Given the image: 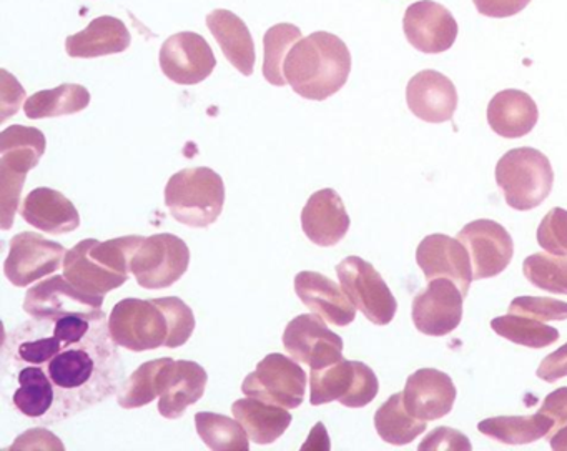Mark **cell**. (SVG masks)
Here are the masks:
<instances>
[{"instance_id":"cell-34","label":"cell","mask_w":567,"mask_h":451,"mask_svg":"<svg viewBox=\"0 0 567 451\" xmlns=\"http://www.w3.org/2000/svg\"><path fill=\"white\" fill-rule=\"evenodd\" d=\"M172 358H158L141 365L124 383L118 387L117 403L125 410L151 404L164 391L165 371Z\"/></svg>"},{"instance_id":"cell-36","label":"cell","mask_w":567,"mask_h":451,"mask_svg":"<svg viewBox=\"0 0 567 451\" xmlns=\"http://www.w3.org/2000/svg\"><path fill=\"white\" fill-rule=\"evenodd\" d=\"M491 328L499 337L534 350L549 347L559 340V331L556 328L526 315L509 314L494 318L491 321Z\"/></svg>"},{"instance_id":"cell-5","label":"cell","mask_w":567,"mask_h":451,"mask_svg":"<svg viewBox=\"0 0 567 451\" xmlns=\"http://www.w3.org/2000/svg\"><path fill=\"white\" fill-rule=\"evenodd\" d=\"M380 381L368 365L343 358L330 367L311 370L310 403L340 401L347 408H363L377 398Z\"/></svg>"},{"instance_id":"cell-3","label":"cell","mask_w":567,"mask_h":451,"mask_svg":"<svg viewBox=\"0 0 567 451\" xmlns=\"http://www.w3.org/2000/svg\"><path fill=\"white\" fill-rule=\"evenodd\" d=\"M165 205L187 227H210L224 212V178L208 167L184 168L168 181Z\"/></svg>"},{"instance_id":"cell-22","label":"cell","mask_w":567,"mask_h":451,"mask_svg":"<svg viewBox=\"0 0 567 451\" xmlns=\"http://www.w3.org/2000/svg\"><path fill=\"white\" fill-rule=\"evenodd\" d=\"M208 375L204 367L190 360L172 358L164 378V391L158 400V413L167 420L184 417L188 407L204 397Z\"/></svg>"},{"instance_id":"cell-25","label":"cell","mask_w":567,"mask_h":451,"mask_svg":"<svg viewBox=\"0 0 567 451\" xmlns=\"http://www.w3.org/2000/svg\"><path fill=\"white\" fill-rule=\"evenodd\" d=\"M131 32L121 19L102 16L87 29L65 39V51L72 59H95L122 54L131 48Z\"/></svg>"},{"instance_id":"cell-29","label":"cell","mask_w":567,"mask_h":451,"mask_svg":"<svg viewBox=\"0 0 567 451\" xmlns=\"http://www.w3.org/2000/svg\"><path fill=\"white\" fill-rule=\"evenodd\" d=\"M231 413L247 430L250 440L257 444L274 443L288 430L293 420L287 408L254 397L235 401L231 404Z\"/></svg>"},{"instance_id":"cell-27","label":"cell","mask_w":567,"mask_h":451,"mask_svg":"<svg viewBox=\"0 0 567 451\" xmlns=\"http://www.w3.org/2000/svg\"><path fill=\"white\" fill-rule=\"evenodd\" d=\"M92 238L79 242L64 258V277L79 290L105 297L109 291L122 287L127 275L115 274L101 264L91 252Z\"/></svg>"},{"instance_id":"cell-4","label":"cell","mask_w":567,"mask_h":451,"mask_svg":"<svg viewBox=\"0 0 567 451\" xmlns=\"http://www.w3.org/2000/svg\"><path fill=\"white\" fill-rule=\"evenodd\" d=\"M496 182L511 208L519 212L533 211L553 191V165L536 148H513L497 162Z\"/></svg>"},{"instance_id":"cell-6","label":"cell","mask_w":567,"mask_h":451,"mask_svg":"<svg viewBox=\"0 0 567 451\" xmlns=\"http://www.w3.org/2000/svg\"><path fill=\"white\" fill-rule=\"evenodd\" d=\"M109 330L118 347L131 351H147L165 347L171 325L155 298H125L112 310Z\"/></svg>"},{"instance_id":"cell-45","label":"cell","mask_w":567,"mask_h":451,"mask_svg":"<svg viewBox=\"0 0 567 451\" xmlns=\"http://www.w3.org/2000/svg\"><path fill=\"white\" fill-rule=\"evenodd\" d=\"M539 411L553 420L554 427L549 434L559 428L567 427V387L557 388L553 393L547 394Z\"/></svg>"},{"instance_id":"cell-15","label":"cell","mask_w":567,"mask_h":451,"mask_svg":"<svg viewBox=\"0 0 567 451\" xmlns=\"http://www.w3.org/2000/svg\"><path fill=\"white\" fill-rule=\"evenodd\" d=\"M463 291L447 278H434L423 294L414 297L413 321L420 334L444 337L463 320Z\"/></svg>"},{"instance_id":"cell-18","label":"cell","mask_w":567,"mask_h":451,"mask_svg":"<svg viewBox=\"0 0 567 451\" xmlns=\"http://www.w3.org/2000/svg\"><path fill=\"white\" fill-rule=\"evenodd\" d=\"M456 387L450 375L434 368H421L406 380L403 398L408 411L423 421L440 420L453 410Z\"/></svg>"},{"instance_id":"cell-38","label":"cell","mask_w":567,"mask_h":451,"mask_svg":"<svg viewBox=\"0 0 567 451\" xmlns=\"http://www.w3.org/2000/svg\"><path fill=\"white\" fill-rule=\"evenodd\" d=\"M523 271L534 287L549 294L567 295V257L534 254L524 260Z\"/></svg>"},{"instance_id":"cell-33","label":"cell","mask_w":567,"mask_h":451,"mask_svg":"<svg viewBox=\"0 0 567 451\" xmlns=\"http://www.w3.org/2000/svg\"><path fill=\"white\" fill-rule=\"evenodd\" d=\"M553 427V420L547 414L537 411L529 417L487 418V420L480 421L477 430L504 444H526L547 437Z\"/></svg>"},{"instance_id":"cell-30","label":"cell","mask_w":567,"mask_h":451,"mask_svg":"<svg viewBox=\"0 0 567 451\" xmlns=\"http://www.w3.org/2000/svg\"><path fill=\"white\" fill-rule=\"evenodd\" d=\"M45 135L39 129L12 125L0 134V171L28 175L45 154Z\"/></svg>"},{"instance_id":"cell-40","label":"cell","mask_w":567,"mask_h":451,"mask_svg":"<svg viewBox=\"0 0 567 451\" xmlns=\"http://www.w3.org/2000/svg\"><path fill=\"white\" fill-rule=\"evenodd\" d=\"M537 244L554 255H567V211L556 207L547 212L537 228Z\"/></svg>"},{"instance_id":"cell-24","label":"cell","mask_w":567,"mask_h":451,"mask_svg":"<svg viewBox=\"0 0 567 451\" xmlns=\"http://www.w3.org/2000/svg\"><path fill=\"white\" fill-rule=\"evenodd\" d=\"M539 121V109L529 94L507 89L491 99L487 124L504 139H520L533 132Z\"/></svg>"},{"instance_id":"cell-1","label":"cell","mask_w":567,"mask_h":451,"mask_svg":"<svg viewBox=\"0 0 567 451\" xmlns=\"http://www.w3.org/2000/svg\"><path fill=\"white\" fill-rule=\"evenodd\" d=\"M118 345L109 330L107 315L95 320L82 340L64 338V347L42 365L55 388V404L48 423L69 420L117 391L124 377Z\"/></svg>"},{"instance_id":"cell-14","label":"cell","mask_w":567,"mask_h":451,"mask_svg":"<svg viewBox=\"0 0 567 451\" xmlns=\"http://www.w3.org/2000/svg\"><path fill=\"white\" fill-rule=\"evenodd\" d=\"M403 31L408 42L421 54H443L453 48L460 28L444 6L420 0L404 12Z\"/></svg>"},{"instance_id":"cell-17","label":"cell","mask_w":567,"mask_h":451,"mask_svg":"<svg viewBox=\"0 0 567 451\" xmlns=\"http://www.w3.org/2000/svg\"><path fill=\"white\" fill-rule=\"evenodd\" d=\"M416 262L427 281L447 278L454 281L466 297L474 280L470 254L457 238L443 234L427 235L417 245Z\"/></svg>"},{"instance_id":"cell-11","label":"cell","mask_w":567,"mask_h":451,"mask_svg":"<svg viewBox=\"0 0 567 451\" xmlns=\"http://www.w3.org/2000/svg\"><path fill=\"white\" fill-rule=\"evenodd\" d=\"M68 254L58 242L48 240L35 232H22L11 238L4 274L14 287H28L61 268Z\"/></svg>"},{"instance_id":"cell-16","label":"cell","mask_w":567,"mask_h":451,"mask_svg":"<svg viewBox=\"0 0 567 451\" xmlns=\"http://www.w3.org/2000/svg\"><path fill=\"white\" fill-rule=\"evenodd\" d=\"M102 305H104V297L84 294L68 278L54 275L28 290L24 311L32 318L58 320L71 314H95L102 310Z\"/></svg>"},{"instance_id":"cell-19","label":"cell","mask_w":567,"mask_h":451,"mask_svg":"<svg viewBox=\"0 0 567 451\" xmlns=\"http://www.w3.org/2000/svg\"><path fill=\"white\" fill-rule=\"evenodd\" d=\"M406 102L420 121L444 124L456 112L457 91L453 81L441 72L423 71L408 82Z\"/></svg>"},{"instance_id":"cell-12","label":"cell","mask_w":567,"mask_h":451,"mask_svg":"<svg viewBox=\"0 0 567 451\" xmlns=\"http://www.w3.org/2000/svg\"><path fill=\"white\" fill-rule=\"evenodd\" d=\"M165 78L178 85H197L207 81L217 68L210 44L195 32L171 35L158 54Z\"/></svg>"},{"instance_id":"cell-8","label":"cell","mask_w":567,"mask_h":451,"mask_svg":"<svg viewBox=\"0 0 567 451\" xmlns=\"http://www.w3.org/2000/svg\"><path fill=\"white\" fill-rule=\"evenodd\" d=\"M341 288L351 304L371 321V324H391L398 310V301L390 287L370 262L360 257H347L337 267Z\"/></svg>"},{"instance_id":"cell-46","label":"cell","mask_w":567,"mask_h":451,"mask_svg":"<svg viewBox=\"0 0 567 451\" xmlns=\"http://www.w3.org/2000/svg\"><path fill=\"white\" fill-rule=\"evenodd\" d=\"M536 373L540 380L547 381V383H554V381L567 377V344L547 355Z\"/></svg>"},{"instance_id":"cell-41","label":"cell","mask_w":567,"mask_h":451,"mask_svg":"<svg viewBox=\"0 0 567 451\" xmlns=\"http://www.w3.org/2000/svg\"><path fill=\"white\" fill-rule=\"evenodd\" d=\"M509 314L526 315L540 321H564L567 320V304L549 297H517L511 301Z\"/></svg>"},{"instance_id":"cell-42","label":"cell","mask_w":567,"mask_h":451,"mask_svg":"<svg viewBox=\"0 0 567 451\" xmlns=\"http://www.w3.org/2000/svg\"><path fill=\"white\" fill-rule=\"evenodd\" d=\"M471 448L473 447H471L466 434L461 433V431L453 430V428L441 427L431 431V433L424 438L423 443L417 447V450L470 451Z\"/></svg>"},{"instance_id":"cell-7","label":"cell","mask_w":567,"mask_h":451,"mask_svg":"<svg viewBox=\"0 0 567 451\" xmlns=\"http://www.w3.org/2000/svg\"><path fill=\"white\" fill-rule=\"evenodd\" d=\"M190 265V250L177 235L144 237L131 260V274L147 290H162L177 284Z\"/></svg>"},{"instance_id":"cell-47","label":"cell","mask_w":567,"mask_h":451,"mask_svg":"<svg viewBox=\"0 0 567 451\" xmlns=\"http://www.w3.org/2000/svg\"><path fill=\"white\" fill-rule=\"evenodd\" d=\"M547 438H549V444L553 450H567V427L559 428V430L554 431V433L549 434Z\"/></svg>"},{"instance_id":"cell-21","label":"cell","mask_w":567,"mask_h":451,"mask_svg":"<svg viewBox=\"0 0 567 451\" xmlns=\"http://www.w3.org/2000/svg\"><path fill=\"white\" fill-rule=\"evenodd\" d=\"M295 291L313 314L328 324L347 327L357 318L358 308L351 304L340 285L318 271H300L295 277Z\"/></svg>"},{"instance_id":"cell-39","label":"cell","mask_w":567,"mask_h":451,"mask_svg":"<svg viewBox=\"0 0 567 451\" xmlns=\"http://www.w3.org/2000/svg\"><path fill=\"white\" fill-rule=\"evenodd\" d=\"M155 301L161 305L171 325L165 347L178 348L187 344L195 330V315L192 308L178 297L155 298Z\"/></svg>"},{"instance_id":"cell-26","label":"cell","mask_w":567,"mask_h":451,"mask_svg":"<svg viewBox=\"0 0 567 451\" xmlns=\"http://www.w3.org/2000/svg\"><path fill=\"white\" fill-rule=\"evenodd\" d=\"M208 31L220 45L227 61L245 78H250L255 71L254 38L248 31L247 24L227 9H217L207 16Z\"/></svg>"},{"instance_id":"cell-43","label":"cell","mask_w":567,"mask_h":451,"mask_svg":"<svg viewBox=\"0 0 567 451\" xmlns=\"http://www.w3.org/2000/svg\"><path fill=\"white\" fill-rule=\"evenodd\" d=\"M481 16L491 19H506L523 12L530 0H473Z\"/></svg>"},{"instance_id":"cell-9","label":"cell","mask_w":567,"mask_h":451,"mask_svg":"<svg viewBox=\"0 0 567 451\" xmlns=\"http://www.w3.org/2000/svg\"><path fill=\"white\" fill-rule=\"evenodd\" d=\"M247 397L293 410L300 407L307 393V373L293 358L270 353L257 365L241 385Z\"/></svg>"},{"instance_id":"cell-44","label":"cell","mask_w":567,"mask_h":451,"mask_svg":"<svg viewBox=\"0 0 567 451\" xmlns=\"http://www.w3.org/2000/svg\"><path fill=\"white\" fill-rule=\"evenodd\" d=\"M0 99H2V115H0V124H2L6 119L18 114L22 99H24V89L21 88L18 79L4 69H2V94H0Z\"/></svg>"},{"instance_id":"cell-13","label":"cell","mask_w":567,"mask_h":451,"mask_svg":"<svg viewBox=\"0 0 567 451\" xmlns=\"http://www.w3.org/2000/svg\"><path fill=\"white\" fill-rule=\"evenodd\" d=\"M456 238L470 254L474 280L497 277L513 260V238L497 222L484 218L471 222Z\"/></svg>"},{"instance_id":"cell-23","label":"cell","mask_w":567,"mask_h":451,"mask_svg":"<svg viewBox=\"0 0 567 451\" xmlns=\"http://www.w3.org/2000/svg\"><path fill=\"white\" fill-rule=\"evenodd\" d=\"M22 218L32 227L51 235L71 234L81 227V215L62 192L39 187L25 197Z\"/></svg>"},{"instance_id":"cell-37","label":"cell","mask_w":567,"mask_h":451,"mask_svg":"<svg viewBox=\"0 0 567 451\" xmlns=\"http://www.w3.org/2000/svg\"><path fill=\"white\" fill-rule=\"evenodd\" d=\"M301 39V29L293 24H277L268 29L264 38V78L271 85L284 88L287 79L284 74L285 59Z\"/></svg>"},{"instance_id":"cell-32","label":"cell","mask_w":567,"mask_h":451,"mask_svg":"<svg viewBox=\"0 0 567 451\" xmlns=\"http://www.w3.org/2000/svg\"><path fill=\"white\" fill-rule=\"evenodd\" d=\"M374 428L381 440L390 444H408L426 431V421L413 417L404 404L403 393H394L374 414Z\"/></svg>"},{"instance_id":"cell-35","label":"cell","mask_w":567,"mask_h":451,"mask_svg":"<svg viewBox=\"0 0 567 451\" xmlns=\"http://www.w3.org/2000/svg\"><path fill=\"white\" fill-rule=\"evenodd\" d=\"M195 427L198 437L210 450L215 451H248L250 441L248 433L237 418L225 414L200 411L195 414Z\"/></svg>"},{"instance_id":"cell-20","label":"cell","mask_w":567,"mask_h":451,"mask_svg":"<svg viewBox=\"0 0 567 451\" xmlns=\"http://www.w3.org/2000/svg\"><path fill=\"white\" fill-rule=\"evenodd\" d=\"M350 215L333 188L315 192L301 212V228L308 240L320 247H333L347 237Z\"/></svg>"},{"instance_id":"cell-2","label":"cell","mask_w":567,"mask_h":451,"mask_svg":"<svg viewBox=\"0 0 567 451\" xmlns=\"http://www.w3.org/2000/svg\"><path fill=\"white\" fill-rule=\"evenodd\" d=\"M351 54L343 41L330 32H313L300 39L285 59L288 85L308 101H327L347 84Z\"/></svg>"},{"instance_id":"cell-10","label":"cell","mask_w":567,"mask_h":451,"mask_svg":"<svg viewBox=\"0 0 567 451\" xmlns=\"http://www.w3.org/2000/svg\"><path fill=\"white\" fill-rule=\"evenodd\" d=\"M284 347L293 360L321 370L343 360V338L324 325L320 315H298L285 328Z\"/></svg>"},{"instance_id":"cell-28","label":"cell","mask_w":567,"mask_h":451,"mask_svg":"<svg viewBox=\"0 0 567 451\" xmlns=\"http://www.w3.org/2000/svg\"><path fill=\"white\" fill-rule=\"evenodd\" d=\"M6 375L14 377L18 388L12 393V404L19 413L39 424L48 423L49 414L54 410L55 388L44 368L28 365Z\"/></svg>"},{"instance_id":"cell-31","label":"cell","mask_w":567,"mask_h":451,"mask_svg":"<svg viewBox=\"0 0 567 451\" xmlns=\"http://www.w3.org/2000/svg\"><path fill=\"white\" fill-rule=\"evenodd\" d=\"M91 104V92L79 84H62L51 91L35 92L25 101L24 112L32 121L74 115Z\"/></svg>"}]
</instances>
